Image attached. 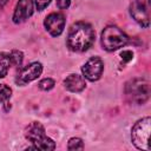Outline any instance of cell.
<instances>
[{"instance_id":"obj_1","label":"cell","mask_w":151,"mask_h":151,"mask_svg":"<svg viewBox=\"0 0 151 151\" xmlns=\"http://www.w3.org/2000/svg\"><path fill=\"white\" fill-rule=\"evenodd\" d=\"M94 31L92 26L85 21L73 24L67 34V47L73 52H85L94 42Z\"/></svg>"},{"instance_id":"obj_2","label":"cell","mask_w":151,"mask_h":151,"mask_svg":"<svg viewBox=\"0 0 151 151\" xmlns=\"http://www.w3.org/2000/svg\"><path fill=\"white\" fill-rule=\"evenodd\" d=\"M25 137L33 144V146H31L28 149L47 150V151L55 149V143L46 136L45 127L42 126V124H40L38 122H33L26 127Z\"/></svg>"},{"instance_id":"obj_3","label":"cell","mask_w":151,"mask_h":151,"mask_svg":"<svg viewBox=\"0 0 151 151\" xmlns=\"http://www.w3.org/2000/svg\"><path fill=\"white\" fill-rule=\"evenodd\" d=\"M126 99L136 105H142L150 98V83L144 78H134L125 85Z\"/></svg>"},{"instance_id":"obj_4","label":"cell","mask_w":151,"mask_h":151,"mask_svg":"<svg viewBox=\"0 0 151 151\" xmlns=\"http://www.w3.org/2000/svg\"><path fill=\"white\" fill-rule=\"evenodd\" d=\"M129 42V37L117 26H106L101 32V46L105 51L112 52L124 47Z\"/></svg>"},{"instance_id":"obj_5","label":"cell","mask_w":151,"mask_h":151,"mask_svg":"<svg viewBox=\"0 0 151 151\" xmlns=\"http://www.w3.org/2000/svg\"><path fill=\"white\" fill-rule=\"evenodd\" d=\"M150 132H151V118L150 117L142 118L133 125L132 131H131V140L138 150L150 151V144H149Z\"/></svg>"},{"instance_id":"obj_6","label":"cell","mask_w":151,"mask_h":151,"mask_svg":"<svg viewBox=\"0 0 151 151\" xmlns=\"http://www.w3.org/2000/svg\"><path fill=\"white\" fill-rule=\"evenodd\" d=\"M103 71H104V63L99 57L90 58L81 67L84 78H86L90 81L98 80L103 74Z\"/></svg>"},{"instance_id":"obj_7","label":"cell","mask_w":151,"mask_h":151,"mask_svg":"<svg viewBox=\"0 0 151 151\" xmlns=\"http://www.w3.org/2000/svg\"><path fill=\"white\" fill-rule=\"evenodd\" d=\"M42 72V65L38 61L31 63L29 65L25 66L17 76L15 83L18 85H26L33 80H35L38 77H40Z\"/></svg>"},{"instance_id":"obj_8","label":"cell","mask_w":151,"mask_h":151,"mask_svg":"<svg viewBox=\"0 0 151 151\" xmlns=\"http://www.w3.org/2000/svg\"><path fill=\"white\" fill-rule=\"evenodd\" d=\"M130 14L142 27H149L150 18H149V9L146 5L142 0H134L130 5Z\"/></svg>"},{"instance_id":"obj_9","label":"cell","mask_w":151,"mask_h":151,"mask_svg":"<svg viewBox=\"0 0 151 151\" xmlns=\"http://www.w3.org/2000/svg\"><path fill=\"white\" fill-rule=\"evenodd\" d=\"M44 25L52 37H59L65 28V17L61 13H51L46 17Z\"/></svg>"},{"instance_id":"obj_10","label":"cell","mask_w":151,"mask_h":151,"mask_svg":"<svg viewBox=\"0 0 151 151\" xmlns=\"http://www.w3.org/2000/svg\"><path fill=\"white\" fill-rule=\"evenodd\" d=\"M33 14V1L32 0H19L14 13H13V22L21 24L25 22Z\"/></svg>"},{"instance_id":"obj_11","label":"cell","mask_w":151,"mask_h":151,"mask_svg":"<svg viewBox=\"0 0 151 151\" xmlns=\"http://www.w3.org/2000/svg\"><path fill=\"white\" fill-rule=\"evenodd\" d=\"M64 86L66 90H68L70 92H81L85 86H86V83H85V78L83 76H79V74H76V73H72L70 76H67L64 80Z\"/></svg>"},{"instance_id":"obj_12","label":"cell","mask_w":151,"mask_h":151,"mask_svg":"<svg viewBox=\"0 0 151 151\" xmlns=\"http://www.w3.org/2000/svg\"><path fill=\"white\" fill-rule=\"evenodd\" d=\"M11 66H12L11 54L1 52L0 53V78H4L5 76H7V72Z\"/></svg>"},{"instance_id":"obj_13","label":"cell","mask_w":151,"mask_h":151,"mask_svg":"<svg viewBox=\"0 0 151 151\" xmlns=\"http://www.w3.org/2000/svg\"><path fill=\"white\" fill-rule=\"evenodd\" d=\"M12 97V90L5 84H0V103H6Z\"/></svg>"},{"instance_id":"obj_14","label":"cell","mask_w":151,"mask_h":151,"mask_svg":"<svg viewBox=\"0 0 151 151\" xmlns=\"http://www.w3.org/2000/svg\"><path fill=\"white\" fill-rule=\"evenodd\" d=\"M67 149L68 150H83L84 149V143L80 138H77V137H73L68 140V144H67Z\"/></svg>"},{"instance_id":"obj_15","label":"cell","mask_w":151,"mask_h":151,"mask_svg":"<svg viewBox=\"0 0 151 151\" xmlns=\"http://www.w3.org/2000/svg\"><path fill=\"white\" fill-rule=\"evenodd\" d=\"M38 85H39V88H40V90H44V91H50L51 88H53V87H54L55 81H54L52 78H45V79L40 80Z\"/></svg>"},{"instance_id":"obj_16","label":"cell","mask_w":151,"mask_h":151,"mask_svg":"<svg viewBox=\"0 0 151 151\" xmlns=\"http://www.w3.org/2000/svg\"><path fill=\"white\" fill-rule=\"evenodd\" d=\"M9 54H11V59H12V65H14V66H20L21 63H22V59H24L22 52L15 50V51H12Z\"/></svg>"},{"instance_id":"obj_17","label":"cell","mask_w":151,"mask_h":151,"mask_svg":"<svg viewBox=\"0 0 151 151\" xmlns=\"http://www.w3.org/2000/svg\"><path fill=\"white\" fill-rule=\"evenodd\" d=\"M50 2H51V0H34L35 7L38 11H44L50 5Z\"/></svg>"},{"instance_id":"obj_18","label":"cell","mask_w":151,"mask_h":151,"mask_svg":"<svg viewBox=\"0 0 151 151\" xmlns=\"http://www.w3.org/2000/svg\"><path fill=\"white\" fill-rule=\"evenodd\" d=\"M120 57H122V59H123L125 63H129V61H131L132 58H133V52L130 51V50H125V51H123V52L120 53Z\"/></svg>"},{"instance_id":"obj_19","label":"cell","mask_w":151,"mask_h":151,"mask_svg":"<svg viewBox=\"0 0 151 151\" xmlns=\"http://www.w3.org/2000/svg\"><path fill=\"white\" fill-rule=\"evenodd\" d=\"M71 5V0H57V6L60 9H66Z\"/></svg>"},{"instance_id":"obj_20","label":"cell","mask_w":151,"mask_h":151,"mask_svg":"<svg viewBox=\"0 0 151 151\" xmlns=\"http://www.w3.org/2000/svg\"><path fill=\"white\" fill-rule=\"evenodd\" d=\"M7 1H8V0H0V8H2V7L7 4Z\"/></svg>"}]
</instances>
